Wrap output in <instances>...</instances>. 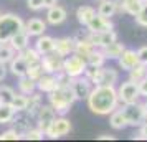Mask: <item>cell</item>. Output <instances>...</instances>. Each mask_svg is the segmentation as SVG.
Wrapping results in <instances>:
<instances>
[{
	"instance_id": "obj_25",
	"label": "cell",
	"mask_w": 147,
	"mask_h": 142,
	"mask_svg": "<svg viewBox=\"0 0 147 142\" xmlns=\"http://www.w3.org/2000/svg\"><path fill=\"white\" fill-rule=\"evenodd\" d=\"M94 15H96V10H94L93 7H89V5H81V7L76 10V18H78V22H80L81 25H84V27L88 25V22L91 20Z\"/></svg>"
},
{
	"instance_id": "obj_5",
	"label": "cell",
	"mask_w": 147,
	"mask_h": 142,
	"mask_svg": "<svg viewBox=\"0 0 147 142\" xmlns=\"http://www.w3.org/2000/svg\"><path fill=\"white\" fill-rule=\"evenodd\" d=\"M121 112L124 114L127 121V126H140L142 122L146 121V117H144V106H142V102H131V104H122V108H121Z\"/></svg>"
},
{
	"instance_id": "obj_35",
	"label": "cell",
	"mask_w": 147,
	"mask_h": 142,
	"mask_svg": "<svg viewBox=\"0 0 147 142\" xmlns=\"http://www.w3.org/2000/svg\"><path fill=\"white\" fill-rule=\"evenodd\" d=\"M10 104L13 106V109L17 112H25V109H27V106H28V96L22 94V93H18V94L15 93L13 99H12Z\"/></svg>"
},
{
	"instance_id": "obj_24",
	"label": "cell",
	"mask_w": 147,
	"mask_h": 142,
	"mask_svg": "<svg viewBox=\"0 0 147 142\" xmlns=\"http://www.w3.org/2000/svg\"><path fill=\"white\" fill-rule=\"evenodd\" d=\"M109 124H111V127L114 131H122V129L127 127V121L124 114L121 112V109H114L111 116H109Z\"/></svg>"
},
{
	"instance_id": "obj_44",
	"label": "cell",
	"mask_w": 147,
	"mask_h": 142,
	"mask_svg": "<svg viewBox=\"0 0 147 142\" xmlns=\"http://www.w3.org/2000/svg\"><path fill=\"white\" fill-rule=\"evenodd\" d=\"M137 58H139V63L147 66V45H144L137 50Z\"/></svg>"
},
{
	"instance_id": "obj_45",
	"label": "cell",
	"mask_w": 147,
	"mask_h": 142,
	"mask_svg": "<svg viewBox=\"0 0 147 142\" xmlns=\"http://www.w3.org/2000/svg\"><path fill=\"white\" fill-rule=\"evenodd\" d=\"M137 86H139V94L142 96V98H147V75L137 83Z\"/></svg>"
},
{
	"instance_id": "obj_2",
	"label": "cell",
	"mask_w": 147,
	"mask_h": 142,
	"mask_svg": "<svg viewBox=\"0 0 147 142\" xmlns=\"http://www.w3.org/2000/svg\"><path fill=\"white\" fill-rule=\"evenodd\" d=\"M48 101L53 106L58 116H65L69 111V108L76 102V96H74L73 89L68 84H58L56 88L48 94Z\"/></svg>"
},
{
	"instance_id": "obj_21",
	"label": "cell",
	"mask_w": 147,
	"mask_h": 142,
	"mask_svg": "<svg viewBox=\"0 0 147 142\" xmlns=\"http://www.w3.org/2000/svg\"><path fill=\"white\" fill-rule=\"evenodd\" d=\"M124 50H126L124 43H119L117 40L113 41V43H109L107 46L101 48V51H102V55L106 56V60H117L121 55H122Z\"/></svg>"
},
{
	"instance_id": "obj_38",
	"label": "cell",
	"mask_w": 147,
	"mask_h": 142,
	"mask_svg": "<svg viewBox=\"0 0 147 142\" xmlns=\"http://www.w3.org/2000/svg\"><path fill=\"white\" fill-rule=\"evenodd\" d=\"M13 96H15L13 88H10V86H7V84H2V86H0V102H7V104H10L12 99H13Z\"/></svg>"
},
{
	"instance_id": "obj_15",
	"label": "cell",
	"mask_w": 147,
	"mask_h": 142,
	"mask_svg": "<svg viewBox=\"0 0 147 142\" xmlns=\"http://www.w3.org/2000/svg\"><path fill=\"white\" fill-rule=\"evenodd\" d=\"M66 17H68V13H66V10L61 7V5H53V7H50L47 10V22L50 23V25H61L63 22L66 20Z\"/></svg>"
},
{
	"instance_id": "obj_39",
	"label": "cell",
	"mask_w": 147,
	"mask_h": 142,
	"mask_svg": "<svg viewBox=\"0 0 147 142\" xmlns=\"http://www.w3.org/2000/svg\"><path fill=\"white\" fill-rule=\"evenodd\" d=\"M134 18H136V23H137L139 27L147 28V0L142 3V7H140L139 12L134 15Z\"/></svg>"
},
{
	"instance_id": "obj_23",
	"label": "cell",
	"mask_w": 147,
	"mask_h": 142,
	"mask_svg": "<svg viewBox=\"0 0 147 142\" xmlns=\"http://www.w3.org/2000/svg\"><path fill=\"white\" fill-rule=\"evenodd\" d=\"M30 119H32V116L28 114V112L27 114H18V116H17V112H15L13 119H12V124L15 126V131L23 135L28 129H32V124H28Z\"/></svg>"
},
{
	"instance_id": "obj_4",
	"label": "cell",
	"mask_w": 147,
	"mask_h": 142,
	"mask_svg": "<svg viewBox=\"0 0 147 142\" xmlns=\"http://www.w3.org/2000/svg\"><path fill=\"white\" fill-rule=\"evenodd\" d=\"M86 66H88L86 58L81 56V55H78L76 51H73V53H69L68 56L63 58V71H65L69 78H76V76L84 75Z\"/></svg>"
},
{
	"instance_id": "obj_43",
	"label": "cell",
	"mask_w": 147,
	"mask_h": 142,
	"mask_svg": "<svg viewBox=\"0 0 147 142\" xmlns=\"http://www.w3.org/2000/svg\"><path fill=\"white\" fill-rule=\"evenodd\" d=\"M27 7L30 10H33V12H38L41 8H45L43 7V0H27Z\"/></svg>"
},
{
	"instance_id": "obj_19",
	"label": "cell",
	"mask_w": 147,
	"mask_h": 142,
	"mask_svg": "<svg viewBox=\"0 0 147 142\" xmlns=\"http://www.w3.org/2000/svg\"><path fill=\"white\" fill-rule=\"evenodd\" d=\"M8 43L12 45V48H13L17 53H18V51H23V50L30 45V35H28L27 32H25V28H23L18 33H15L13 36L8 40Z\"/></svg>"
},
{
	"instance_id": "obj_18",
	"label": "cell",
	"mask_w": 147,
	"mask_h": 142,
	"mask_svg": "<svg viewBox=\"0 0 147 142\" xmlns=\"http://www.w3.org/2000/svg\"><path fill=\"white\" fill-rule=\"evenodd\" d=\"M56 86H58L56 76L50 75V73H43V76L36 81V89H38L40 93H45V94H50Z\"/></svg>"
},
{
	"instance_id": "obj_8",
	"label": "cell",
	"mask_w": 147,
	"mask_h": 142,
	"mask_svg": "<svg viewBox=\"0 0 147 142\" xmlns=\"http://www.w3.org/2000/svg\"><path fill=\"white\" fill-rule=\"evenodd\" d=\"M69 86H71L74 96H76V101H78V99H86L89 96L91 89H93V83L89 81L84 75H81V76H76V78H71L69 79Z\"/></svg>"
},
{
	"instance_id": "obj_29",
	"label": "cell",
	"mask_w": 147,
	"mask_h": 142,
	"mask_svg": "<svg viewBox=\"0 0 147 142\" xmlns=\"http://www.w3.org/2000/svg\"><path fill=\"white\" fill-rule=\"evenodd\" d=\"M119 79V73L114 68H104L102 66V76H101L99 84H107V86H114Z\"/></svg>"
},
{
	"instance_id": "obj_11",
	"label": "cell",
	"mask_w": 147,
	"mask_h": 142,
	"mask_svg": "<svg viewBox=\"0 0 147 142\" xmlns=\"http://www.w3.org/2000/svg\"><path fill=\"white\" fill-rule=\"evenodd\" d=\"M88 38L89 41L93 43L96 48H104L107 46L109 43H113V41L117 40V33L114 32V30H107V32H88Z\"/></svg>"
},
{
	"instance_id": "obj_48",
	"label": "cell",
	"mask_w": 147,
	"mask_h": 142,
	"mask_svg": "<svg viewBox=\"0 0 147 142\" xmlns=\"http://www.w3.org/2000/svg\"><path fill=\"white\" fill-rule=\"evenodd\" d=\"M98 139H99V141H114V135H111V134H102V135H99Z\"/></svg>"
},
{
	"instance_id": "obj_40",
	"label": "cell",
	"mask_w": 147,
	"mask_h": 142,
	"mask_svg": "<svg viewBox=\"0 0 147 142\" xmlns=\"http://www.w3.org/2000/svg\"><path fill=\"white\" fill-rule=\"evenodd\" d=\"M43 137H45V132L40 131L38 127L28 129L27 132L22 135V139H28V141H43Z\"/></svg>"
},
{
	"instance_id": "obj_14",
	"label": "cell",
	"mask_w": 147,
	"mask_h": 142,
	"mask_svg": "<svg viewBox=\"0 0 147 142\" xmlns=\"http://www.w3.org/2000/svg\"><path fill=\"white\" fill-rule=\"evenodd\" d=\"M117 63H119V68L124 69V71H129L132 69L137 63H139V58H137V51L136 50H124L122 55L117 58Z\"/></svg>"
},
{
	"instance_id": "obj_42",
	"label": "cell",
	"mask_w": 147,
	"mask_h": 142,
	"mask_svg": "<svg viewBox=\"0 0 147 142\" xmlns=\"http://www.w3.org/2000/svg\"><path fill=\"white\" fill-rule=\"evenodd\" d=\"M139 132H137V135L134 134L132 139H140V141H147V122H142L139 126Z\"/></svg>"
},
{
	"instance_id": "obj_33",
	"label": "cell",
	"mask_w": 147,
	"mask_h": 142,
	"mask_svg": "<svg viewBox=\"0 0 147 142\" xmlns=\"http://www.w3.org/2000/svg\"><path fill=\"white\" fill-rule=\"evenodd\" d=\"M121 3H122V10H124L126 13H129V15L134 17V15L140 10L144 0H121Z\"/></svg>"
},
{
	"instance_id": "obj_17",
	"label": "cell",
	"mask_w": 147,
	"mask_h": 142,
	"mask_svg": "<svg viewBox=\"0 0 147 142\" xmlns=\"http://www.w3.org/2000/svg\"><path fill=\"white\" fill-rule=\"evenodd\" d=\"M53 51L65 58V56H68L69 53H73V51H74V40H73V38H69V36H65V38H56V40H55Z\"/></svg>"
},
{
	"instance_id": "obj_27",
	"label": "cell",
	"mask_w": 147,
	"mask_h": 142,
	"mask_svg": "<svg viewBox=\"0 0 147 142\" xmlns=\"http://www.w3.org/2000/svg\"><path fill=\"white\" fill-rule=\"evenodd\" d=\"M98 13L106 17V18H111L114 15L117 13L116 10V2L114 0H101L99 7H98Z\"/></svg>"
},
{
	"instance_id": "obj_34",
	"label": "cell",
	"mask_w": 147,
	"mask_h": 142,
	"mask_svg": "<svg viewBox=\"0 0 147 142\" xmlns=\"http://www.w3.org/2000/svg\"><path fill=\"white\" fill-rule=\"evenodd\" d=\"M127 73H129V79H131V81L139 83L140 79L147 75V66L146 65H142V63H137V65H136L132 69H129Z\"/></svg>"
},
{
	"instance_id": "obj_37",
	"label": "cell",
	"mask_w": 147,
	"mask_h": 142,
	"mask_svg": "<svg viewBox=\"0 0 147 142\" xmlns=\"http://www.w3.org/2000/svg\"><path fill=\"white\" fill-rule=\"evenodd\" d=\"M22 53V56L25 58V61H27L28 65H33V63H40L41 61V55L35 50V48H30V46H27L23 51H20Z\"/></svg>"
},
{
	"instance_id": "obj_6",
	"label": "cell",
	"mask_w": 147,
	"mask_h": 142,
	"mask_svg": "<svg viewBox=\"0 0 147 142\" xmlns=\"http://www.w3.org/2000/svg\"><path fill=\"white\" fill-rule=\"evenodd\" d=\"M71 132V122L69 119H66L65 116H56L51 124L48 126V129L45 131V135L50 137V139H60V137H65Z\"/></svg>"
},
{
	"instance_id": "obj_16",
	"label": "cell",
	"mask_w": 147,
	"mask_h": 142,
	"mask_svg": "<svg viewBox=\"0 0 147 142\" xmlns=\"http://www.w3.org/2000/svg\"><path fill=\"white\" fill-rule=\"evenodd\" d=\"M8 69L12 71V75H15L17 78H20V76H25L27 75V69H28V63L25 61V58L22 56V53L18 51V53L15 55L13 58H12V61L8 63Z\"/></svg>"
},
{
	"instance_id": "obj_50",
	"label": "cell",
	"mask_w": 147,
	"mask_h": 142,
	"mask_svg": "<svg viewBox=\"0 0 147 142\" xmlns=\"http://www.w3.org/2000/svg\"><path fill=\"white\" fill-rule=\"evenodd\" d=\"M144 2H146V0H144Z\"/></svg>"
},
{
	"instance_id": "obj_46",
	"label": "cell",
	"mask_w": 147,
	"mask_h": 142,
	"mask_svg": "<svg viewBox=\"0 0 147 142\" xmlns=\"http://www.w3.org/2000/svg\"><path fill=\"white\" fill-rule=\"evenodd\" d=\"M7 76V65L5 63H0V81H3Z\"/></svg>"
},
{
	"instance_id": "obj_22",
	"label": "cell",
	"mask_w": 147,
	"mask_h": 142,
	"mask_svg": "<svg viewBox=\"0 0 147 142\" xmlns=\"http://www.w3.org/2000/svg\"><path fill=\"white\" fill-rule=\"evenodd\" d=\"M55 48V38L51 36H47V35H40L38 40L35 41V50L43 56L47 53H51Z\"/></svg>"
},
{
	"instance_id": "obj_31",
	"label": "cell",
	"mask_w": 147,
	"mask_h": 142,
	"mask_svg": "<svg viewBox=\"0 0 147 142\" xmlns=\"http://www.w3.org/2000/svg\"><path fill=\"white\" fill-rule=\"evenodd\" d=\"M104 61H106V56L102 55L101 48H96L91 53L86 56V63L88 66H104Z\"/></svg>"
},
{
	"instance_id": "obj_47",
	"label": "cell",
	"mask_w": 147,
	"mask_h": 142,
	"mask_svg": "<svg viewBox=\"0 0 147 142\" xmlns=\"http://www.w3.org/2000/svg\"><path fill=\"white\" fill-rule=\"evenodd\" d=\"M56 3H58V0H43V7L45 8L53 7V5H56Z\"/></svg>"
},
{
	"instance_id": "obj_3",
	"label": "cell",
	"mask_w": 147,
	"mask_h": 142,
	"mask_svg": "<svg viewBox=\"0 0 147 142\" xmlns=\"http://www.w3.org/2000/svg\"><path fill=\"white\" fill-rule=\"evenodd\" d=\"M25 28V23L18 15L15 13H2L0 15V43L8 41L15 33Z\"/></svg>"
},
{
	"instance_id": "obj_36",
	"label": "cell",
	"mask_w": 147,
	"mask_h": 142,
	"mask_svg": "<svg viewBox=\"0 0 147 142\" xmlns=\"http://www.w3.org/2000/svg\"><path fill=\"white\" fill-rule=\"evenodd\" d=\"M43 66H41V61L40 63H33V65H28V69H27V75L25 76H28L30 79H33L35 83L40 79L41 76H43Z\"/></svg>"
},
{
	"instance_id": "obj_9",
	"label": "cell",
	"mask_w": 147,
	"mask_h": 142,
	"mask_svg": "<svg viewBox=\"0 0 147 142\" xmlns=\"http://www.w3.org/2000/svg\"><path fill=\"white\" fill-rule=\"evenodd\" d=\"M56 116L58 114H56V111L53 109L51 104H41L40 109H38V112H36V116H35V119H36V127L45 132Z\"/></svg>"
},
{
	"instance_id": "obj_51",
	"label": "cell",
	"mask_w": 147,
	"mask_h": 142,
	"mask_svg": "<svg viewBox=\"0 0 147 142\" xmlns=\"http://www.w3.org/2000/svg\"><path fill=\"white\" fill-rule=\"evenodd\" d=\"M0 15H2V13H0Z\"/></svg>"
},
{
	"instance_id": "obj_1",
	"label": "cell",
	"mask_w": 147,
	"mask_h": 142,
	"mask_svg": "<svg viewBox=\"0 0 147 142\" xmlns=\"http://www.w3.org/2000/svg\"><path fill=\"white\" fill-rule=\"evenodd\" d=\"M86 101L91 112L98 116H107L114 109H117V104H119L117 89L114 86H107V84H96L91 89Z\"/></svg>"
},
{
	"instance_id": "obj_52",
	"label": "cell",
	"mask_w": 147,
	"mask_h": 142,
	"mask_svg": "<svg viewBox=\"0 0 147 142\" xmlns=\"http://www.w3.org/2000/svg\"><path fill=\"white\" fill-rule=\"evenodd\" d=\"M99 2H101V0H99Z\"/></svg>"
},
{
	"instance_id": "obj_26",
	"label": "cell",
	"mask_w": 147,
	"mask_h": 142,
	"mask_svg": "<svg viewBox=\"0 0 147 142\" xmlns=\"http://www.w3.org/2000/svg\"><path fill=\"white\" fill-rule=\"evenodd\" d=\"M41 104H43V102H41L40 93H32V94L28 96V106H27V109H25V112H28L32 117H35Z\"/></svg>"
},
{
	"instance_id": "obj_13",
	"label": "cell",
	"mask_w": 147,
	"mask_h": 142,
	"mask_svg": "<svg viewBox=\"0 0 147 142\" xmlns=\"http://www.w3.org/2000/svg\"><path fill=\"white\" fill-rule=\"evenodd\" d=\"M73 40H74V51H76L78 55H81V56H84V58H86V56L91 53L93 50H96V46H94L93 43L89 41L88 35L76 33Z\"/></svg>"
},
{
	"instance_id": "obj_30",
	"label": "cell",
	"mask_w": 147,
	"mask_h": 142,
	"mask_svg": "<svg viewBox=\"0 0 147 142\" xmlns=\"http://www.w3.org/2000/svg\"><path fill=\"white\" fill-rule=\"evenodd\" d=\"M15 111L12 104L7 102H0V124H10L15 116Z\"/></svg>"
},
{
	"instance_id": "obj_12",
	"label": "cell",
	"mask_w": 147,
	"mask_h": 142,
	"mask_svg": "<svg viewBox=\"0 0 147 142\" xmlns=\"http://www.w3.org/2000/svg\"><path fill=\"white\" fill-rule=\"evenodd\" d=\"M88 32H107V30H114V25L113 22H111V18H106V17H102V15H99L98 12H96V15H94L91 20L88 22Z\"/></svg>"
},
{
	"instance_id": "obj_41",
	"label": "cell",
	"mask_w": 147,
	"mask_h": 142,
	"mask_svg": "<svg viewBox=\"0 0 147 142\" xmlns=\"http://www.w3.org/2000/svg\"><path fill=\"white\" fill-rule=\"evenodd\" d=\"M18 139H22V134L17 132L15 129H8L0 134V141H18Z\"/></svg>"
},
{
	"instance_id": "obj_20",
	"label": "cell",
	"mask_w": 147,
	"mask_h": 142,
	"mask_svg": "<svg viewBox=\"0 0 147 142\" xmlns=\"http://www.w3.org/2000/svg\"><path fill=\"white\" fill-rule=\"evenodd\" d=\"M45 30H47V23L40 18H30L25 23V32L30 36H40L45 33Z\"/></svg>"
},
{
	"instance_id": "obj_10",
	"label": "cell",
	"mask_w": 147,
	"mask_h": 142,
	"mask_svg": "<svg viewBox=\"0 0 147 142\" xmlns=\"http://www.w3.org/2000/svg\"><path fill=\"white\" fill-rule=\"evenodd\" d=\"M41 66H43V71L45 73H50V75H56L63 69V56H60L58 53H47L41 56Z\"/></svg>"
},
{
	"instance_id": "obj_32",
	"label": "cell",
	"mask_w": 147,
	"mask_h": 142,
	"mask_svg": "<svg viewBox=\"0 0 147 142\" xmlns=\"http://www.w3.org/2000/svg\"><path fill=\"white\" fill-rule=\"evenodd\" d=\"M15 55H17V51L12 48V45H10L8 41L0 43V63H5V65H8Z\"/></svg>"
},
{
	"instance_id": "obj_28",
	"label": "cell",
	"mask_w": 147,
	"mask_h": 142,
	"mask_svg": "<svg viewBox=\"0 0 147 142\" xmlns=\"http://www.w3.org/2000/svg\"><path fill=\"white\" fill-rule=\"evenodd\" d=\"M18 91H20L22 94L30 96L32 93L36 91V83L33 79H30L28 76H20L18 78Z\"/></svg>"
},
{
	"instance_id": "obj_49",
	"label": "cell",
	"mask_w": 147,
	"mask_h": 142,
	"mask_svg": "<svg viewBox=\"0 0 147 142\" xmlns=\"http://www.w3.org/2000/svg\"><path fill=\"white\" fill-rule=\"evenodd\" d=\"M142 106H144V117H146V121H147V101L144 102Z\"/></svg>"
},
{
	"instance_id": "obj_7",
	"label": "cell",
	"mask_w": 147,
	"mask_h": 142,
	"mask_svg": "<svg viewBox=\"0 0 147 142\" xmlns=\"http://www.w3.org/2000/svg\"><path fill=\"white\" fill-rule=\"evenodd\" d=\"M117 98H119V102L122 104H131V102H137L139 101V86L136 81H131L127 79L117 88Z\"/></svg>"
}]
</instances>
